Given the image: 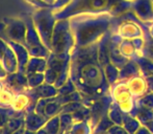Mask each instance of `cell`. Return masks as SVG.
<instances>
[{
	"label": "cell",
	"mask_w": 153,
	"mask_h": 134,
	"mask_svg": "<svg viewBox=\"0 0 153 134\" xmlns=\"http://www.w3.org/2000/svg\"><path fill=\"white\" fill-rule=\"evenodd\" d=\"M134 134H152V133L150 132L149 130H148L147 127H145L144 125H142L141 128H140L139 130H137Z\"/></svg>",
	"instance_id": "obj_32"
},
{
	"label": "cell",
	"mask_w": 153,
	"mask_h": 134,
	"mask_svg": "<svg viewBox=\"0 0 153 134\" xmlns=\"http://www.w3.org/2000/svg\"><path fill=\"white\" fill-rule=\"evenodd\" d=\"M90 120L74 122V124L72 125L70 130L68 131L69 134H93L94 127L91 124Z\"/></svg>",
	"instance_id": "obj_16"
},
{
	"label": "cell",
	"mask_w": 153,
	"mask_h": 134,
	"mask_svg": "<svg viewBox=\"0 0 153 134\" xmlns=\"http://www.w3.org/2000/svg\"><path fill=\"white\" fill-rule=\"evenodd\" d=\"M93 134H94V133H93Z\"/></svg>",
	"instance_id": "obj_41"
},
{
	"label": "cell",
	"mask_w": 153,
	"mask_h": 134,
	"mask_svg": "<svg viewBox=\"0 0 153 134\" xmlns=\"http://www.w3.org/2000/svg\"><path fill=\"white\" fill-rule=\"evenodd\" d=\"M124 112L121 110V108L115 103L111 102L109 109L107 111V115L111 120V122L115 125H123V118H124Z\"/></svg>",
	"instance_id": "obj_18"
},
{
	"label": "cell",
	"mask_w": 153,
	"mask_h": 134,
	"mask_svg": "<svg viewBox=\"0 0 153 134\" xmlns=\"http://www.w3.org/2000/svg\"><path fill=\"white\" fill-rule=\"evenodd\" d=\"M144 126L147 127L148 130H149L150 132L153 134V120H151V122H149V123H147V124H145Z\"/></svg>",
	"instance_id": "obj_34"
},
{
	"label": "cell",
	"mask_w": 153,
	"mask_h": 134,
	"mask_svg": "<svg viewBox=\"0 0 153 134\" xmlns=\"http://www.w3.org/2000/svg\"><path fill=\"white\" fill-rule=\"evenodd\" d=\"M59 117H61V130H59V134H62L70 130L72 125L74 124V118H73L72 113H61L59 114Z\"/></svg>",
	"instance_id": "obj_25"
},
{
	"label": "cell",
	"mask_w": 153,
	"mask_h": 134,
	"mask_svg": "<svg viewBox=\"0 0 153 134\" xmlns=\"http://www.w3.org/2000/svg\"><path fill=\"white\" fill-rule=\"evenodd\" d=\"M25 22H26L27 25V32L24 45L28 50L30 57H40L47 59L50 55L51 50L43 43L42 39L40 38L36 27H34L31 16H27L25 18Z\"/></svg>",
	"instance_id": "obj_5"
},
{
	"label": "cell",
	"mask_w": 153,
	"mask_h": 134,
	"mask_svg": "<svg viewBox=\"0 0 153 134\" xmlns=\"http://www.w3.org/2000/svg\"><path fill=\"white\" fill-rule=\"evenodd\" d=\"M0 134H1V131H0Z\"/></svg>",
	"instance_id": "obj_40"
},
{
	"label": "cell",
	"mask_w": 153,
	"mask_h": 134,
	"mask_svg": "<svg viewBox=\"0 0 153 134\" xmlns=\"http://www.w3.org/2000/svg\"><path fill=\"white\" fill-rule=\"evenodd\" d=\"M22 126H24V116H19L12 118L3 128L0 129V131L1 134H12Z\"/></svg>",
	"instance_id": "obj_21"
},
{
	"label": "cell",
	"mask_w": 153,
	"mask_h": 134,
	"mask_svg": "<svg viewBox=\"0 0 153 134\" xmlns=\"http://www.w3.org/2000/svg\"><path fill=\"white\" fill-rule=\"evenodd\" d=\"M36 134H48V132L44 128H41L39 131H36Z\"/></svg>",
	"instance_id": "obj_37"
},
{
	"label": "cell",
	"mask_w": 153,
	"mask_h": 134,
	"mask_svg": "<svg viewBox=\"0 0 153 134\" xmlns=\"http://www.w3.org/2000/svg\"><path fill=\"white\" fill-rule=\"evenodd\" d=\"M24 134H36V132H33V131H30V130H28V129L25 128Z\"/></svg>",
	"instance_id": "obj_38"
},
{
	"label": "cell",
	"mask_w": 153,
	"mask_h": 134,
	"mask_svg": "<svg viewBox=\"0 0 153 134\" xmlns=\"http://www.w3.org/2000/svg\"><path fill=\"white\" fill-rule=\"evenodd\" d=\"M90 59L85 47H75L71 53L70 79L82 96L101 98L105 96L108 85L103 72Z\"/></svg>",
	"instance_id": "obj_1"
},
{
	"label": "cell",
	"mask_w": 153,
	"mask_h": 134,
	"mask_svg": "<svg viewBox=\"0 0 153 134\" xmlns=\"http://www.w3.org/2000/svg\"><path fill=\"white\" fill-rule=\"evenodd\" d=\"M24 131H25V126H22L21 128H19L18 130H16L12 134H24Z\"/></svg>",
	"instance_id": "obj_35"
},
{
	"label": "cell",
	"mask_w": 153,
	"mask_h": 134,
	"mask_svg": "<svg viewBox=\"0 0 153 134\" xmlns=\"http://www.w3.org/2000/svg\"><path fill=\"white\" fill-rule=\"evenodd\" d=\"M48 120V118L44 115H41V114L36 113L34 110L29 112H25L24 115V126L26 129L33 132L39 131L41 128L45 126L46 122Z\"/></svg>",
	"instance_id": "obj_13"
},
{
	"label": "cell",
	"mask_w": 153,
	"mask_h": 134,
	"mask_svg": "<svg viewBox=\"0 0 153 134\" xmlns=\"http://www.w3.org/2000/svg\"><path fill=\"white\" fill-rule=\"evenodd\" d=\"M134 50H135V45L132 44L128 40L123 41L121 46H120V51H121V53L124 57H131V56H133Z\"/></svg>",
	"instance_id": "obj_28"
},
{
	"label": "cell",
	"mask_w": 153,
	"mask_h": 134,
	"mask_svg": "<svg viewBox=\"0 0 153 134\" xmlns=\"http://www.w3.org/2000/svg\"><path fill=\"white\" fill-rule=\"evenodd\" d=\"M25 2L31 5L33 8H48L49 5H47L43 0H25Z\"/></svg>",
	"instance_id": "obj_30"
},
{
	"label": "cell",
	"mask_w": 153,
	"mask_h": 134,
	"mask_svg": "<svg viewBox=\"0 0 153 134\" xmlns=\"http://www.w3.org/2000/svg\"><path fill=\"white\" fill-rule=\"evenodd\" d=\"M120 35L124 38L131 39V38H137L141 36V31L135 26L134 24H123L120 29Z\"/></svg>",
	"instance_id": "obj_23"
},
{
	"label": "cell",
	"mask_w": 153,
	"mask_h": 134,
	"mask_svg": "<svg viewBox=\"0 0 153 134\" xmlns=\"http://www.w3.org/2000/svg\"><path fill=\"white\" fill-rule=\"evenodd\" d=\"M127 86H128L129 90L132 93V96L135 99H140L148 92V88H149V84L148 81L141 75H137L134 77L130 78L126 81Z\"/></svg>",
	"instance_id": "obj_11"
},
{
	"label": "cell",
	"mask_w": 153,
	"mask_h": 134,
	"mask_svg": "<svg viewBox=\"0 0 153 134\" xmlns=\"http://www.w3.org/2000/svg\"><path fill=\"white\" fill-rule=\"evenodd\" d=\"M5 41L8 43V45L12 47L15 55H16L17 61H18V71L19 72L25 73L27 63H28L29 58H30V55H29L27 48L22 43L15 42V41H12V40H5Z\"/></svg>",
	"instance_id": "obj_10"
},
{
	"label": "cell",
	"mask_w": 153,
	"mask_h": 134,
	"mask_svg": "<svg viewBox=\"0 0 153 134\" xmlns=\"http://www.w3.org/2000/svg\"><path fill=\"white\" fill-rule=\"evenodd\" d=\"M24 111H17L13 109L12 107H4L0 106V129H2L12 118L19 117V116H24Z\"/></svg>",
	"instance_id": "obj_15"
},
{
	"label": "cell",
	"mask_w": 153,
	"mask_h": 134,
	"mask_svg": "<svg viewBox=\"0 0 153 134\" xmlns=\"http://www.w3.org/2000/svg\"><path fill=\"white\" fill-rule=\"evenodd\" d=\"M47 68V59L40 57H30L26 66V73H34V72H45Z\"/></svg>",
	"instance_id": "obj_14"
},
{
	"label": "cell",
	"mask_w": 153,
	"mask_h": 134,
	"mask_svg": "<svg viewBox=\"0 0 153 134\" xmlns=\"http://www.w3.org/2000/svg\"><path fill=\"white\" fill-rule=\"evenodd\" d=\"M31 18L34 27L38 32L43 43L51 50V40L54 31L56 18L51 6L43 8H34L31 13Z\"/></svg>",
	"instance_id": "obj_4"
},
{
	"label": "cell",
	"mask_w": 153,
	"mask_h": 134,
	"mask_svg": "<svg viewBox=\"0 0 153 134\" xmlns=\"http://www.w3.org/2000/svg\"><path fill=\"white\" fill-rule=\"evenodd\" d=\"M114 123L111 122V120L108 117V115L104 114L100 120H98V123L95 126L93 133L94 134H107V131L114 126Z\"/></svg>",
	"instance_id": "obj_20"
},
{
	"label": "cell",
	"mask_w": 153,
	"mask_h": 134,
	"mask_svg": "<svg viewBox=\"0 0 153 134\" xmlns=\"http://www.w3.org/2000/svg\"><path fill=\"white\" fill-rule=\"evenodd\" d=\"M111 100L115 102L124 113L131 114L137 108V99L132 96L127 86L126 81H120L113 84L111 89Z\"/></svg>",
	"instance_id": "obj_7"
},
{
	"label": "cell",
	"mask_w": 153,
	"mask_h": 134,
	"mask_svg": "<svg viewBox=\"0 0 153 134\" xmlns=\"http://www.w3.org/2000/svg\"><path fill=\"white\" fill-rule=\"evenodd\" d=\"M26 32L25 19L4 18L0 23V37L4 40H12L24 44Z\"/></svg>",
	"instance_id": "obj_6"
},
{
	"label": "cell",
	"mask_w": 153,
	"mask_h": 134,
	"mask_svg": "<svg viewBox=\"0 0 153 134\" xmlns=\"http://www.w3.org/2000/svg\"><path fill=\"white\" fill-rule=\"evenodd\" d=\"M0 63L7 75L18 71V61L16 55L8 43L1 37H0Z\"/></svg>",
	"instance_id": "obj_8"
},
{
	"label": "cell",
	"mask_w": 153,
	"mask_h": 134,
	"mask_svg": "<svg viewBox=\"0 0 153 134\" xmlns=\"http://www.w3.org/2000/svg\"><path fill=\"white\" fill-rule=\"evenodd\" d=\"M68 2V0H55L54 4L51 6V8L53 10V12H56V11H59L65 4Z\"/></svg>",
	"instance_id": "obj_31"
},
{
	"label": "cell",
	"mask_w": 153,
	"mask_h": 134,
	"mask_svg": "<svg viewBox=\"0 0 153 134\" xmlns=\"http://www.w3.org/2000/svg\"><path fill=\"white\" fill-rule=\"evenodd\" d=\"M74 48L75 39L70 20L68 18L56 20L51 40V51L57 55H67L72 53Z\"/></svg>",
	"instance_id": "obj_3"
},
{
	"label": "cell",
	"mask_w": 153,
	"mask_h": 134,
	"mask_svg": "<svg viewBox=\"0 0 153 134\" xmlns=\"http://www.w3.org/2000/svg\"><path fill=\"white\" fill-rule=\"evenodd\" d=\"M43 1H44L45 3L47 4V5H49V6H52L53 4H54L55 0H43Z\"/></svg>",
	"instance_id": "obj_36"
},
{
	"label": "cell",
	"mask_w": 153,
	"mask_h": 134,
	"mask_svg": "<svg viewBox=\"0 0 153 134\" xmlns=\"http://www.w3.org/2000/svg\"><path fill=\"white\" fill-rule=\"evenodd\" d=\"M62 134H69V132L67 131V132H65V133H62Z\"/></svg>",
	"instance_id": "obj_39"
},
{
	"label": "cell",
	"mask_w": 153,
	"mask_h": 134,
	"mask_svg": "<svg viewBox=\"0 0 153 134\" xmlns=\"http://www.w3.org/2000/svg\"><path fill=\"white\" fill-rule=\"evenodd\" d=\"M77 88L75 86V84L73 83V81L71 79H69L62 87H59L57 89V96H66V94H69V93H72V92L76 91Z\"/></svg>",
	"instance_id": "obj_27"
},
{
	"label": "cell",
	"mask_w": 153,
	"mask_h": 134,
	"mask_svg": "<svg viewBox=\"0 0 153 134\" xmlns=\"http://www.w3.org/2000/svg\"><path fill=\"white\" fill-rule=\"evenodd\" d=\"M107 134H129V133L122 125H114V126L107 131Z\"/></svg>",
	"instance_id": "obj_29"
},
{
	"label": "cell",
	"mask_w": 153,
	"mask_h": 134,
	"mask_svg": "<svg viewBox=\"0 0 153 134\" xmlns=\"http://www.w3.org/2000/svg\"><path fill=\"white\" fill-rule=\"evenodd\" d=\"M27 82H28L29 88H36L41 84L45 83V75L44 72H34L26 73Z\"/></svg>",
	"instance_id": "obj_24"
},
{
	"label": "cell",
	"mask_w": 153,
	"mask_h": 134,
	"mask_svg": "<svg viewBox=\"0 0 153 134\" xmlns=\"http://www.w3.org/2000/svg\"><path fill=\"white\" fill-rule=\"evenodd\" d=\"M7 75V72H6L5 70H4V68L2 67L1 63H0V80H3L4 78Z\"/></svg>",
	"instance_id": "obj_33"
},
{
	"label": "cell",
	"mask_w": 153,
	"mask_h": 134,
	"mask_svg": "<svg viewBox=\"0 0 153 134\" xmlns=\"http://www.w3.org/2000/svg\"><path fill=\"white\" fill-rule=\"evenodd\" d=\"M30 96L33 99L34 101L38 102V100L40 99H49V98H54L57 94V88L55 87L52 84H48V83H43L40 86L36 88H29L27 90Z\"/></svg>",
	"instance_id": "obj_12"
},
{
	"label": "cell",
	"mask_w": 153,
	"mask_h": 134,
	"mask_svg": "<svg viewBox=\"0 0 153 134\" xmlns=\"http://www.w3.org/2000/svg\"><path fill=\"white\" fill-rule=\"evenodd\" d=\"M71 53L57 55L51 51L47 58V68L45 70V82L52 84L59 89L70 79Z\"/></svg>",
	"instance_id": "obj_2"
},
{
	"label": "cell",
	"mask_w": 153,
	"mask_h": 134,
	"mask_svg": "<svg viewBox=\"0 0 153 134\" xmlns=\"http://www.w3.org/2000/svg\"><path fill=\"white\" fill-rule=\"evenodd\" d=\"M123 127L128 131L129 134H134L141 128L142 124L135 116H132L131 114L125 113L124 118H123Z\"/></svg>",
	"instance_id": "obj_17"
},
{
	"label": "cell",
	"mask_w": 153,
	"mask_h": 134,
	"mask_svg": "<svg viewBox=\"0 0 153 134\" xmlns=\"http://www.w3.org/2000/svg\"><path fill=\"white\" fill-rule=\"evenodd\" d=\"M62 105L57 101L56 96L54 98H51L50 101L47 103L46 107H45V116L47 118H50V117H53L55 115H59L62 111Z\"/></svg>",
	"instance_id": "obj_19"
},
{
	"label": "cell",
	"mask_w": 153,
	"mask_h": 134,
	"mask_svg": "<svg viewBox=\"0 0 153 134\" xmlns=\"http://www.w3.org/2000/svg\"><path fill=\"white\" fill-rule=\"evenodd\" d=\"M3 83L6 86V88L10 89L14 94L25 92L29 89L26 75L19 72V71L7 75L3 79Z\"/></svg>",
	"instance_id": "obj_9"
},
{
	"label": "cell",
	"mask_w": 153,
	"mask_h": 134,
	"mask_svg": "<svg viewBox=\"0 0 153 134\" xmlns=\"http://www.w3.org/2000/svg\"><path fill=\"white\" fill-rule=\"evenodd\" d=\"M43 128L48 132V134H59V130H61V117H59V114L48 118V120L46 122V124H45V126Z\"/></svg>",
	"instance_id": "obj_22"
},
{
	"label": "cell",
	"mask_w": 153,
	"mask_h": 134,
	"mask_svg": "<svg viewBox=\"0 0 153 134\" xmlns=\"http://www.w3.org/2000/svg\"><path fill=\"white\" fill-rule=\"evenodd\" d=\"M137 105L140 107H145L153 110V91L147 92L142 98L137 100Z\"/></svg>",
	"instance_id": "obj_26"
}]
</instances>
